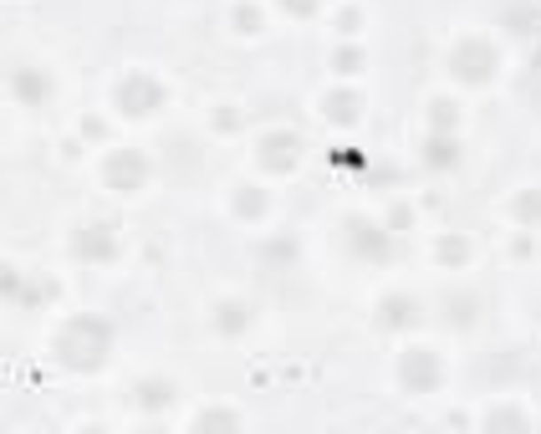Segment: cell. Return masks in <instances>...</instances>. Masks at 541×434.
Returning <instances> with one entry per match:
<instances>
[{
	"mask_svg": "<svg viewBox=\"0 0 541 434\" xmlns=\"http://www.w3.org/2000/svg\"><path fill=\"white\" fill-rule=\"evenodd\" d=\"M107 352H113V327H107L103 317H72V322H62V332H57V358H62L72 373L103 368Z\"/></svg>",
	"mask_w": 541,
	"mask_h": 434,
	"instance_id": "1",
	"label": "cell"
},
{
	"mask_svg": "<svg viewBox=\"0 0 541 434\" xmlns=\"http://www.w3.org/2000/svg\"><path fill=\"white\" fill-rule=\"evenodd\" d=\"M450 72H455L459 83H490V72H496V46L490 42H480V36H470V42H459L455 46V57H450Z\"/></svg>",
	"mask_w": 541,
	"mask_h": 434,
	"instance_id": "2",
	"label": "cell"
},
{
	"mask_svg": "<svg viewBox=\"0 0 541 434\" xmlns=\"http://www.w3.org/2000/svg\"><path fill=\"white\" fill-rule=\"evenodd\" d=\"M439 378H444V368H439V358L429 348H409L398 358V383H404V393H435Z\"/></svg>",
	"mask_w": 541,
	"mask_h": 434,
	"instance_id": "3",
	"label": "cell"
},
{
	"mask_svg": "<svg viewBox=\"0 0 541 434\" xmlns=\"http://www.w3.org/2000/svg\"><path fill=\"white\" fill-rule=\"evenodd\" d=\"M118 107H123L128 118H144V113H153V107H164V87H159V77H148V72L123 77V83H118Z\"/></svg>",
	"mask_w": 541,
	"mask_h": 434,
	"instance_id": "4",
	"label": "cell"
},
{
	"mask_svg": "<svg viewBox=\"0 0 541 434\" xmlns=\"http://www.w3.org/2000/svg\"><path fill=\"white\" fill-rule=\"evenodd\" d=\"M103 179H107V189H118V194H133V189H144V179H148V164L133 154V148H123V154H113L103 164Z\"/></svg>",
	"mask_w": 541,
	"mask_h": 434,
	"instance_id": "5",
	"label": "cell"
},
{
	"mask_svg": "<svg viewBox=\"0 0 541 434\" xmlns=\"http://www.w3.org/2000/svg\"><path fill=\"white\" fill-rule=\"evenodd\" d=\"M302 159V138L296 133H266L261 138V164L266 169H292Z\"/></svg>",
	"mask_w": 541,
	"mask_h": 434,
	"instance_id": "6",
	"label": "cell"
},
{
	"mask_svg": "<svg viewBox=\"0 0 541 434\" xmlns=\"http://www.w3.org/2000/svg\"><path fill=\"white\" fill-rule=\"evenodd\" d=\"M77 256H82V261H113V256H118L113 230L107 225H87L82 235H77Z\"/></svg>",
	"mask_w": 541,
	"mask_h": 434,
	"instance_id": "7",
	"label": "cell"
},
{
	"mask_svg": "<svg viewBox=\"0 0 541 434\" xmlns=\"http://www.w3.org/2000/svg\"><path fill=\"white\" fill-rule=\"evenodd\" d=\"M424 164H435V169L459 164V144L450 138V133H435V138H424Z\"/></svg>",
	"mask_w": 541,
	"mask_h": 434,
	"instance_id": "8",
	"label": "cell"
},
{
	"mask_svg": "<svg viewBox=\"0 0 541 434\" xmlns=\"http://www.w3.org/2000/svg\"><path fill=\"white\" fill-rule=\"evenodd\" d=\"M11 92H16V98H21V103H42L46 98V83L42 77H36V72H31V67H16V77H11Z\"/></svg>",
	"mask_w": 541,
	"mask_h": 434,
	"instance_id": "9",
	"label": "cell"
},
{
	"mask_svg": "<svg viewBox=\"0 0 541 434\" xmlns=\"http://www.w3.org/2000/svg\"><path fill=\"white\" fill-rule=\"evenodd\" d=\"M133 398H138L144 409H164L169 398H174V383H164V378H144V383L133 389Z\"/></svg>",
	"mask_w": 541,
	"mask_h": 434,
	"instance_id": "10",
	"label": "cell"
},
{
	"mask_svg": "<svg viewBox=\"0 0 541 434\" xmlns=\"http://www.w3.org/2000/svg\"><path fill=\"white\" fill-rule=\"evenodd\" d=\"M378 322H383V327H409V322H414V302H409V296H388V302L378 307Z\"/></svg>",
	"mask_w": 541,
	"mask_h": 434,
	"instance_id": "11",
	"label": "cell"
},
{
	"mask_svg": "<svg viewBox=\"0 0 541 434\" xmlns=\"http://www.w3.org/2000/svg\"><path fill=\"white\" fill-rule=\"evenodd\" d=\"M348 235H353L357 250H368V256H388V241H383V235H373V225H368V220H353V225H348Z\"/></svg>",
	"mask_w": 541,
	"mask_h": 434,
	"instance_id": "12",
	"label": "cell"
},
{
	"mask_svg": "<svg viewBox=\"0 0 541 434\" xmlns=\"http://www.w3.org/2000/svg\"><path fill=\"white\" fill-rule=\"evenodd\" d=\"M246 307H240V302H225V307H215V327L220 332H246Z\"/></svg>",
	"mask_w": 541,
	"mask_h": 434,
	"instance_id": "13",
	"label": "cell"
},
{
	"mask_svg": "<svg viewBox=\"0 0 541 434\" xmlns=\"http://www.w3.org/2000/svg\"><path fill=\"white\" fill-rule=\"evenodd\" d=\"M327 118H333V123H353L357 118V98L353 92H333V98H327Z\"/></svg>",
	"mask_w": 541,
	"mask_h": 434,
	"instance_id": "14",
	"label": "cell"
},
{
	"mask_svg": "<svg viewBox=\"0 0 541 434\" xmlns=\"http://www.w3.org/2000/svg\"><path fill=\"white\" fill-rule=\"evenodd\" d=\"M516 220H526V225L541 220V194H521V200H516Z\"/></svg>",
	"mask_w": 541,
	"mask_h": 434,
	"instance_id": "15",
	"label": "cell"
},
{
	"mask_svg": "<svg viewBox=\"0 0 541 434\" xmlns=\"http://www.w3.org/2000/svg\"><path fill=\"white\" fill-rule=\"evenodd\" d=\"M235 26L240 31H261V11L255 5H235Z\"/></svg>",
	"mask_w": 541,
	"mask_h": 434,
	"instance_id": "16",
	"label": "cell"
},
{
	"mask_svg": "<svg viewBox=\"0 0 541 434\" xmlns=\"http://www.w3.org/2000/svg\"><path fill=\"white\" fill-rule=\"evenodd\" d=\"M240 215H250V220H255V215H266V194L246 189V194H240Z\"/></svg>",
	"mask_w": 541,
	"mask_h": 434,
	"instance_id": "17",
	"label": "cell"
},
{
	"mask_svg": "<svg viewBox=\"0 0 541 434\" xmlns=\"http://www.w3.org/2000/svg\"><path fill=\"white\" fill-rule=\"evenodd\" d=\"M506 424H511V430H526V419H521L516 409H496L490 414V430H506Z\"/></svg>",
	"mask_w": 541,
	"mask_h": 434,
	"instance_id": "18",
	"label": "cell"
},
{
	"mask_svg": "<svg viewBox=\"0 0 541 434\" xmlns=\"http://www.w3.org/2000/svg\"><path fill=\"white\" fill-rule=\"evenodd\" d=\"M209 424H230V430H235L240 419H235V414H225V409H209V414H200V430H209Z\"/></svg>",
	"mask_w": 541,
	"mask_h": 434,
	"instance_id": "19",
	"label": "cell"
},
{
	"mask_svg": "<svg viewBox=\"0 0 541 434\" xmlns=\"http://www.w3.org/2000/svg\"><path fill=\"white\" fill-rule=\"evenodd\" d=\"M455 123V103H444V98H439L435 103V128H450Z\"/></svg>",
	"mask_w": 541,
	"mask_h": 434,
	"instance_id": "20",
	"label": "cell"
},
{
	"mask_svg": "<svg viewBox=\"0 0 541 434\" xmlns=\"http://www.w3.org/2000/svg\"><path fill=\"white\" fill-rule=\"evenodd\" d=\"M281 5H286L292 16H312V11H317V5H322V0H281Z\"/></svg>",
	"mask_w": 541,
	"mask_h": 434,
	"instance_id": "21",
	"label": "cell"
},
{
	"mask_svg": "<svg viewBox=\"0 0 541 434\" xmlns=\"http://www.w3.org/2000/svg\"><path fill=\"white\" fill-rule=\"evenodd\" d=\"M337 72H357V51H337Z\"/></svg>",
	"mask_w": 541,
	"mask_h": 434,
	"instance_id": "22",
	"label": "cell"
},
{
	"mask_svg": "<svg viewBox=\"0 0 541 434\" xmlns=\"http://www.w3.org/2000/svg\"><path fill=\"white\" fill-rule=\"evenodd\" d=\"M444 261H465V241H444Z\"/></svg>",
	"mask_w": 541,
	"mask_h": 434,
	"instance_id": "23",
	"label": "cell"
}]
</instances>
